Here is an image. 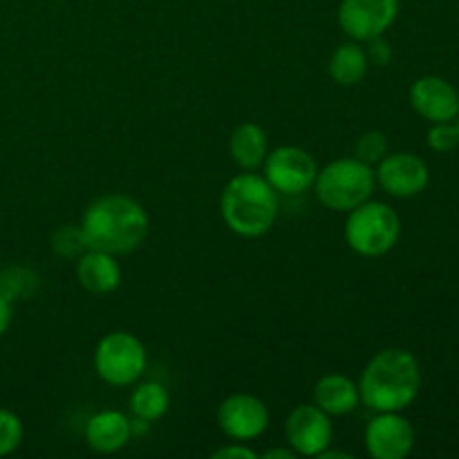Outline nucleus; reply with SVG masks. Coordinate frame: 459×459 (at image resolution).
<instances>
[{"instance_id": "nucleus-30", "label": "nucleus", "mask_w": 459, "mask_h": 459, "mask_svg": "<svg viewBox=\"0 0 459 459\" xmlns=\"http://www.w3.org/2000/svg\"><path fill=\"white\" fill-rule=\"evenodd\" d=\"M455 124H457V130H459V115H457V119H455Z\"/></svg>"}, {"instance_id": "nucleus-25", "label": "nucleus", "mask_w": 459, "mask_h": 459, "mask_svg": "<svg viewBox=\"0 0 459 459\" xmlns=\"http://www.w3.org/2000/svg\"><path fill=\"white\" fill-rule=\"evenodd\" d=\"M368 61L372 63V65H388L390 58H393V49H390V43L384 39V36H377V39L368 40Z\"/></svg>"}, {"instance_id": "nucleus-4", "label": "nucleus", "mask_w": 459, "mask_h": 459, "mask_svg": "<svg viewBox=\"0 0 459 459\" xmlns=\"http://www.w3.org/2000/svg\"><path fill=\"white\" fill-rule=\"evenodd\" d=\"M312 188L325 209L348 213L375 193V166L363 164L357 157H341L318 170Z\"/></svg>"}, {"instance_id": "nucleus-3", "label": "nucleus", "mask_w": 459, "mask_h": 459, "mask_svg": "<svg viewBox=\"0 0 459 459\" xmlns=\"http://www.w3.org/2000/svg\"><path fill=\"white\" fill-rule=\"evenodd\" d=\"M278 211V193L255 170H245L229 179L220 195V215L229 231L240 238H260L272 231Z\"/></svg>"}, {"instance_id": "nucleus-9", "label": "nucleus", "mask_w": 459, "mask_h": 459, "mask_svg": "<svg viewBox=\"0 0 459 459\" xmlns=\"http://www.w3.org/2000/svg\"><path fill=\"white\" fill-rule=\"evenodd\" d=\"M285 437L299 457H318L327 446H332L334 426L330 415L316 403H300L287 417Z\"/></svg>"}, {"instance_id": "nucleus-2", "label": "nucleus", "mask_w": 459, "mask_h": 459, "mask_svg": "<svg viewBox=\"0 0 459 459\" xmlns=\"http://www.w3.org/2000/svg\"><path fill=\"white\" fill-rule=\"evenodd\" d=\"M146 209L134 197L112 193L94 200L81 218L88 249L106 251L112 255L133 254L148 236Z\"/></svg>"}, {"instance_id": "nucleus-22", "label": "nucleus", "mask_w": 459, "mask_h": 459, "mask_svg": "<svg viewBox=\"0 0 459 459\" xmlns=\"http://www.w3.org/2000/svg\"><path fill=\"white\" fill-rule=\"evenodd\" d=\"M25 437L21 417L13 411L0 408V457H7L16 451Z\"/></svg>"}, {"instance_id": "nucleus-21", "label": "nucleus", "mask_w": 459, "mask_h": 459, "mask_svg": "<svg viewBox=\"0 0 459 459\" xmlns=\"http://www.w3.org/2000/svg\"><path fill=\"white\" fill-rule=\"evenodd\" d=\"M49 247L56 255L61 258H79L85 249H88V242H85L83 229L81 224H65V227L56 229L49 238Z\"/></svg>"}, {"instance_id": "nucleus-29", "label": "nucleus", "mask_w": 459, "mask_h": 459, "mask_svg": "<svg viewBox=\"0 0 459 459\" xmlns=\"http://www.w3.org/2000/svg\"><path fill=\"white\" fill-rule=\"evenodd\" d=\"M318 459H352V455H350V453H343V451H332V448L327 446L325 451L318 455Z\"/></svg>"}, {"instance_id": "nucleus-27", "label": "nucleus", "mask_w": 459, "mask_h": 459, "mask_svg": "<svg viewBox=\"0 0 459 459\" xmlns=\"http://www.w3.org/2000/svg\"><path fill=\"white\" fill-rule=\"evenodd\" d=\"M12 318H13V303H9L7 299L0 296V336L7 334L9 325H12Z\"/></svg>"}, {"instance_id": "nucleus-28", "label": "nucleus", "mask_w": 459, "mask_h": 459, "mask_svg": "<svg viewBox=\"0 0 459 459\" xmlns=\"http://www.w3.org/2000/svg\"><path fill=\"white\" fill-rule=\"evenodd\" d=\"M263 457L264 459H296V457H299V453H296L291 446L290 448H281V446H278V448H272V451L264 453Z\"/></svg>"}, {"instance_id": "nucleus-7", "label": "nucleus", "mask_w": 459, "mask_h": 459, "mask_svg": "<svg viewBox=\"0 0 459 459\" xmlns=\"http://www.w3.org/2000/svg\"><path fill=\"white\" fill-rule=\"evenodd\" d=\"M264 179L278 195H300L309 191L316 179V160L305 148L281 146L264 157Z\"/></svg>"}, {"instance_id": "nucleus-14", "label": "nucleus", "mask_w": 459, "mask_h": 459, "mask_svg": "<svg viewBox=\"0 0 459 459\" xmlns=\"http://www.w3.org/2000/svg\"><path fill=\"white\" fill-rule=\"evenodd\" d=\"M76 281L94 296L117 291L121 285V267L117 263V255L99 249H85L76 263Z\"/></svg>"}, {"instance_id": "nucleus-17", "label": "nucleus", "mask_w": 459, "mask_h": 459, "mask_svg": "<svg viewBox=\"0 0 459 459\" xmlns=\"http://www.w3.org/2000/svg\"><path fill=\"white\" fill-rule=\"evenodd\" d=\"M269 152L267 133L255 121H245L229 137V155L242 170H258Z\"/></svg>"}, {"instance_id": "nucleus-11", "label": "nucleus", "mask_w": 459, "mask_h": 459, "mask_svg": "<svg viewBox=\"0 0 459 459\" xmlns=\"http://www.w3.org/2000/svg\"><path fill=\"white\" fill-rule=\"evenodd\" d=\"M218 424L233 442H254L269 429V411L255 394H229L218 408Z\"/></svg>"}, {"instance_id": "nucleus-6", "label": "nucleus", "mask_w": 459, "mask_h": 459, "mask_svg": "<svg viewBox=\"0 0 459 459\" xmlns=\"http://www.w3.org/2000/svg\"><path fill=\"white\" fill-rule=\"evenodd\" d=\"M94 372L112 388L134 385L146 372L148 354L139 336L130 332H110L94 348Z\"/></svg>"}, {"instance_id": "nucleus-24", "label": "nucleus", "mask_w": 459, "mask_h": 459, "mask_svg": "<svg viewBox=\"0 0 459 459\" xmlns=\"http://www.w3.org/2000/svg\"><path fill=\"white\" fill-rule=\"evenodd\" d=\"M430 151L446 155L459 146V130L455 121H442V124H430L429 134H426Z\"/></svg>"}, {"instance_id": "nucleus-19", "label": "nucleus", "mask_w": 459, "mask_h": 459, "mask_svg": "<svg viewBox=\"0 0 459 459\" xmlns=\"http://www.w3.org/2000/svg\"><path fill=\"white\" fill-rule=\"evenodd\" d=\"M170 408V394L166 385L157 384V381H146L139 384L130 394V412L137 420L143 421H157L169 412Z\"/></svg>"}, {"instance_id": "nucleus-20", "label": "nucleus", "mask_w": 459, "mask_h": 459, "mask_svg": "<svg viewBox=\"0 0 459 459\" xmlns=\"http://www.w3.org/2000/svg\"><path fill=\"white\" fill-rule=\"evenodd\" d=\"M39 287V276L31 269L9 267L0 272V296L9 303H16L21 299H30Z\"/></svg>"}, {"instance_id": "nucleus-23", "label": "nucleus", "mask_w": 459, "mask_h": 459, "mask_svg": "<svg viewBox=\"0 0 459 459\" xmlns=\"http://www.w3.org/2000/svg\"><path fill=\"white\" fill-rule=\"evenodd\" d=\"M388 155V139L381 130H368L359 137L357 142V160H361L363 164L377 166L384 157Z\"/></svg>"}, {"instance_id": "nucleus-13", "label": "nucleus", "mask_w": 459, "mask_h": 459, "mask_svg": "<svg viewBox=\"0 0 459 459\" xmlns=\"http://www.w3.org/2000/svg\"><path fill=\"white\" fill-rule=\"evenodd\" d=\"M408 99H411L412 110L430 124L455 121L459 115V92L451 81L442 76H420L411 85Z\"/></svg>"}, {"instance_id": "nucleus-26", "label": "nucleus", "mask_w": 459, "mask_h": 459, "mask_svg": "<svg viewBox=\"0 0 459 459\" xmlns=\"http://www.w3.org/2000/svg\"><path fill=\"white\" fill-rule=\"evenodd\" d=\"M211 457L213 459H258V453H255L254 448L247 446V442H236V444H229V446L218 448Z\"/></svg>"}, {"instance_id": "nucleus-16", "label": "nucleus", "mask_w": 459, "mask_h": 459, "mask_svg": "<svg viewBox=\"0 0 459 459\" xmlns=\"http://www.w3.org/2000/svg\"><path fill=\"white\" fill-rule=\"evenodd\" d=\"M314 402L323 412L330 417H343L350 415L361 403V394H359V384H354L350 377L332 372V375L321 377L314 385L312 393Z\"/></svg>"}, {"instance_id": "nucleus-15", "label": "nucleus", "mask_w": 459, "mask_h": 459, "mask_svg": "<svg viewBox=\"0 0 459 459\" xmlns=\"http://www.w3.org/2000/svg\"><path fill=\"white\" fill-rule=\"evenodd\" d=\"M133 439V426L121 411H101L85 424V442L94 453L112 455L128 446Z\"/></svg>"}, {"instance_id": "nucleus-5", "label": "nucleus", "mask_w": 459, "mask_h": 459, "mask_svg": "<svg viewBox=\"0 0 459 459\" xmlns=\"http://www.w3.org/2000/svg\"><path fill=\"white\" fill-rule=\"evenodd\" d=\"M402 236V220L397 211L385 202L368 200L348 211L345 242L354 254L363 258H379L394 249Z\"/></svg>"}, {"instance_id": "nucleus-1", "label": "nucleus", "mask_w": 459, "mask_h": 459, "mask_svg": "<svg viewBox=\"0 0 459 459\" xmlns=\"http://www.w3.org/2000/svg\"><path fill=\"white\" fill-rule=\"evenodd\" d=\"M421 390V368L412 352L388 348L377 352L359 379L361 403L372 412H403Z\"/></svg>"}, {"instance_id": "nucleus-18", "label": "nucleus", "mask_w": 459, "mask_h": 459, "mask_svg": "<svg viewBox=\"0 0 459 459\" xmlns=\"http://www.w3.org/2000/svg\"><path fill=\"white\" fill-rule=\"evenodd\" d=\"M368 54L357 40H350V43L339 45V48L332 52L330 63H327V72H330V79L336 85H343V88H354V85L361 83L368 74Z\"/></svg>"}, {"instance_id": "nucleus-8", "label": "nucleus", "mask_w": 459, "mask_h": 459, "mask_svg": "<svg viewBox=\"0 0 459 459\" xmlns=\"http://www.w3.org/2000/svg\"><path fill=\"white\" fill-rule=\"evenodd\" d=\"M399 16V0H341L339 25L357 43H368L394 25Z\"/></svg>"}, {"instance_id": "nucleus-12", "label": "nucleus", "mask_w": 459, "mask_h": 459, "mask_svg": "<svg viewBox=\"0 0 459 459\" xmlns=\"http://www.w3.org/2000/svg\"><path fill=\"white\" fill-rule=\"evenodd\" d=\"M363 444L375 459H403L415 448V429L402 412H377L368 421Z\"/></svg>"}, {"instance_id": "nucleus-10", "label": "nucleus", "mask_w": 459, "mask_h": 459, "mask_svg": "<svg viewBox=\"0 0 459 459\" xmlns=\"http://www.w3.org/2000/svg\"><path fill=\"white\" fill-rule=\"evenodd\" d=\"M377 184L390 197L408 200L426 191L430 182L429 164L415 152H388L375 169Z\"/></svg>"}]
</instances>
